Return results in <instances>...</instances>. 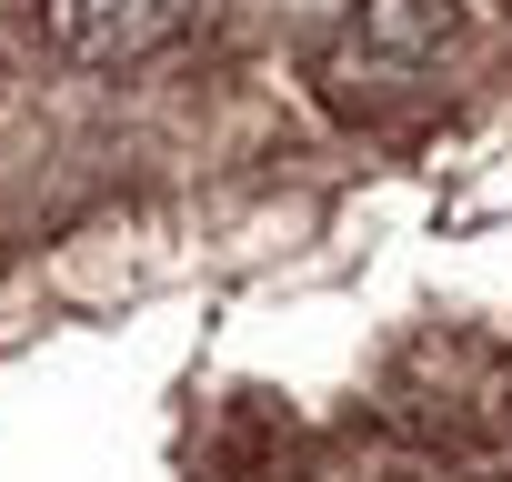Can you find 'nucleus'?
Returning <instances> with one entry per match:
<instances>
[{
	"label": "nucleus",
	"instance_id": "f03ea898",
	"mask_svg": "<svg viewBox=\"0 0 512 482\" xmlns=\"http://www.w3.org/2000/svg\"><path fill=\"white\" fill-rule=\"evenodd\" d=\"M452 41H462V0H352L332 71H342V81H352V71L412 81V71H432Z\"/></svg>",
	"mask_w": 512,
	"mask_h": 482
},
{
	"label": "nucleus",
	"instance_id": "f257e3e1",
	"mask_svg": "<svg viewBox=\"0 0 512 482\" xmlns=\"http://www.w3.org/2000/svg\"><path fill=\"white\" fill-rule=\"evenodd\" d=\"M211 0H41V31L71 71H141L161 61Z\"/></svg>",
	"mask_w": 512,
	"mask_h": 482
}]
</instances>
